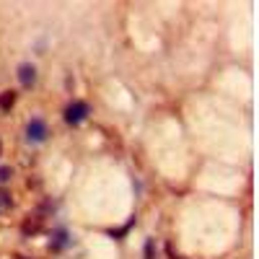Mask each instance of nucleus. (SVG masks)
Listing matches in <instances>:
<instances>
[{"label": "nucleus", "mask_w": 259, "mask_h": 259, "mask_svg": "<svg viewBox=\"0 0 259 259\" xmlns=\"http://www.w3.org/2000/svg\"><path fill=\"white\" fill-rule=\"evenodd\" d=\"M89 104H85V101H73L70 106H68V109H65V122H68V124H80L85 117H89Z\"/></svg>", "instance_id": "obj_1"}, {"label": "nucleus", "mask_w": 259, "mask_h": 259, "mask_svg": "<svg viewBox=\"0 0 259 259\" xmlns=\"http://www.w3.org/2000/svg\"><path fill=\"white\" fill-rule=\"evenodd\" d=\"M26 135H29V140L41 143V140L47 138V124L41 122V119H31V122H29V127H26Z\"/></svg>", "instance_id": "obj_2"}, {"label": "nucleus", "mask_w": 259, "mask_h": 259, "mask_svg": "<svg viewBox=\"0 0 259 259\" xmlns=\"http://www.w3.org/2000/svg\"><path fill=\"white\" fill-rule=\"evenodd\" d=\"M18 80H21V85H26V89H31L34 85V80H36V68L34 65H21L18 68Z\"/></svg>", "instance_id": "obj_3"}, {"label": "nucleus", "mask_w": 259, "mask_h": 259, "mask_svg": "<svg viewBox=\"0 0 259 259\" xmlns=\"http://www.w3.org/2000/svg\"><path fill=\"white\" fill-rule=\"evenodd\" d=\"M39 231H41V218H39V215H29V218L21 223V233H24V236H34Z\"/></svg>", "instance_id": "obj_4"}, {"label": "nucleus", "mask_w": 259, "mask_h": 259, "mask_svg": "<svg viewBox=\"0 0 259 259\" xmlns=\"http://www.w3.org/2000/svg\"><path fill=\"white\" fill-rule=\"evenodd\" d=\"M13 104H16V91H3L0 94V112H11Z\"/></svg>", "instance_id": "obj_5"}, {"label": "nucleus", "mask_w": 259, "mask_h": 259, "mask_svg": "<svg viewBox=\"0 0 259 259\" xmlns=\"http://www.w3.org/2000/svg\"><path fill=\"white\" fill-rule=\"evenodd\" d=\"M13 177V171H11V166H0V182H8Z\"/></svg>", "instance_id": "obj_6"}, {"label": "nucleus", "mask_w": 259, "mask_h": 259, "mask_svg": "<svg viewBox=\"0 0 259 259\" xmlns=\"http://www.w3.org/2000/svg\"><path fill=\"white\" fill-rule=\"evenodd\" d=\"M145 259H156V246H153V241L145 244Z\"/></svg>", "instance_id": "obj_7"}, {"label": "nucleus", "mask_w": 259, "mask_h": 259, "mask_svg": "<svg viewBox=\"0 0 259 259\" xmlns=\"http://www.w3.org/2000/svg\"><path fill=\"white\" fill-rule=\"evenodd\" d=\"M0 205H11V194L8 192H0Z\"/></svg>", "instance_id": "obj_8"}, {"label": "nucleus", "mask_w": 259, "mask_h": 259, "mask_svg": "<svg viewBox=\"0 0 259 259\" xmlns=\"http://www.w3.org/2000/svg\"><path fill=\"white\" fill-rule=\"evenodd\" d=\"M166 251H168V256H171V259H182V256L174 251V244H168V246H166Z\"/></svg>", "instance_id": "obj_9"}]
</instances>
